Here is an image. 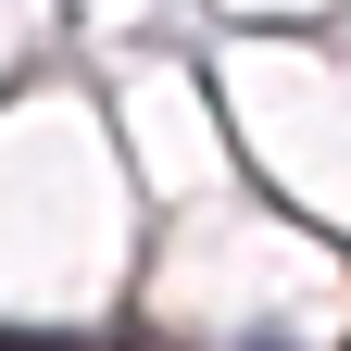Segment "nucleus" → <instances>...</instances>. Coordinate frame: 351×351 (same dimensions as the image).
Instances as JSON below:
<instances>
[{
    "label": "nucleus",
    "mask_w": 351,
    "mask_h": 351,
    "mask_svg": "<svg viewBox=\"0 0 351 351\" xmlns=\"http://www.w3.org/2000/svg\"><path fill=\"white\" fill-rule=\"evenodd\" d=\"M13 351H88V339H13Z\"/></svg>",
    "instance_id": "nucleus-1"
}]
</instances>
